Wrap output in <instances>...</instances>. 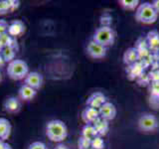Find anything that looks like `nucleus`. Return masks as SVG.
I'll return each mask as SVG.
<instances>
[{
  "mask_svg": "<svg viewBox=\"0 0 159 149\" xmlns=\"http://www.w3.org/2000/svg\"><path fill=\"white\" fill-rule=\"evenodd\" d=\"M146 43L149 48L152 50H158L159 49V33L156 30L150 31L147 34L146 37Z\"/></svg>",
  "mask_w": 159,
  "mask_h": 149,
  "instance_id": "nucleus-17",
  "label": "nucleus"
},
{
  "mask_svg": "<svg viewBox=\"0 0 159 149\" xmlns=\"http://www.w3.org/2000/svg\"><path fill=\"white\" fill-rule=\"evenodd\" d=\"M28 149H48V147L46 146V144H45L44 142L35 141V142H32L31 144H30Z\"/></svg>",
  "mask_w": 159,
  "mask_h": 149,
  "instance_id": "nucleus-25",
  "label": "nucleus"
},
{
  "mask_svg": "<svg viewBox=\"0 0 159 149\" xmlns=\"http://www.w3.org/2000/svg\"><path fill=\"white\" fill-rule=\"evenodd\" d=\"M92 40L104 47H108L113 45L116 40V33L111 26H101L94 31Z\"/></svg>",
  "mask_w": 159,
  "mask_h": 149,
  "instance_id": "nucleus-4",
  "label": "nucleus"
},
{
  "mask_svg": "<svg viewBox=\"0 0 159 149\" xmlns=\"http://www.w3.org/2000/svg\"><path fill=\"white\" fill-rule=\"evenodd\" d=\"M107 49L102 45L91 40L87 46V53L93 59H103L107 56Z\"/></svg>",
  "mask_w": 159,
  "mask_h": 149,
  "instance_id": "nucleus-6",
  "label": "nucleus"
},
{
  "mask_svg": "<svg viewBox=\"0 0 159 149\" xmlns=\"http://www.w3.org/2000/svg\"><path fill=\"white\" fill-rule=\"evenodd\" d=\"M25 29H26V27H25L24 22H22L21 20H14L9 24L7 33L11 37L16 38L25 32Z\"/></svg>",
  "mask_w": 159,
  "mask_h": 149,
  "instance_id": "nucleus-10",
  "label": "nucleus"
},
{
  "mask_svg": "<svg viewBox=\"0 0 159 149\" xmlns=\"http://www.w3.org/2000/svg\"><path fill=\"white\" fill-rule=\"evenodd\" d=\"M1 76H2V74H1V72H0V82H1V79H2V77Z\"/></svg>",
  "mask_w": 159,
  "mask_h": 149,
  "instance_id": "nucleus-35",
  "label": "nucleus"
},
{
  "mask_svg": "<svg viewBox=\"0 0 159 149\" xmlns=\"http://www.w3.org/2000/svg\"><path fill=\"white\" fill-rule=\"evenodd\" d=\"M11 123L8 119L0 117V140H7L11 134Z\"/></svg>",
  "mask_w": 159,
  "mask_h": 149,
  "instance_id": "nucleus-16",
  "label": "nucleus"
},
{
  "mask_svg": "<svg viewBox=\"0 0 159 149\" xmlns=\"http://www.w3.org/2000/svg\"><path fill=\"white\" fill-rule=\"evenodd\" d=\"M2 49H3V47H2V45L0 44V54H1V52H2Z\"/></svg>",
  "mask_w": 159,
  "mask_h": 149,
  "instance_id": "nucleus-34",
  "label": "nucleus"
},
{
  "mask_svg": "<svg viewBox=\"0 0 159 149\" xmlns=\"http://www.w3.org/2000/svg\"><path fill=\"white\" fill-rule=\"evenodd\" d=\"M15 55H16V51L11 47H4L2 49L1 56L3 57L4 61L6 63H10L13 60H15Z\"/></svg>",
  "mask_w": 159,
  "mask_h": 149,
  "instance_id": "nucleus-19",
  "label": "nucleus"
},
{
  "mask_svg": "<svg viewBox=\"0 0 159 149\" xmlns=\"http://www.w3.org/2000/svg\"><path fill=\"white\" fill-rule=\"evenodd\" d=\"M0 149H12V148H11V146L9 145V144L5 143L2 140H0Z\"/></svg>",
  "mask_w": 159,
  "mask_h": 149,
  "instance_id": "nucleus-31",
  "label": "nucleus"
},
{
  "mask_svg": "<svg viewBox=\"0 0 159 149\" xmlns=\"http://www.w3.org/2000/svg\"><path fill=\"white\" fill-rule=\"evenodd\" d=\"M8 47H11L12 49L15 50V51H17V50H18V42H17L16 38H12V41H11V43H10V45Z\"/></svg>",
  "mask_w": 159,
  "mask_h": 149,
  "instance_id": "nucleus-29",
  "label": "nucleus"
},
{
  "mask_svg": "<svg viewBox=\"0 0 159 149\" xmlns=\"http://www.w3.org/2000/svg\"><path fill=\"white\" fill-rule=\"evenodd\" d=\"M151 4H152L153 8L155 9V11L157 12V14H159V0H154Z\"/></svg>",
  "mask_w": 159,
  "mask_h": 149,
  "instance_id": "nucleus-30",
  "label": "nucleus"
},
{
  "mask_svg": "<svg viewBox=\"0 0 159 149\" xmlns=\"http://www.w3.org/2000/svg\"><path fill=\"white\" fill-rule=\"evenodd\" d=\"M3 106L5 111H7L9 113H16L21 109V103L20 101L15 97H8L6 101L4 102Z\"/></svg>",
  "mask_w": 159,
  "mask_h": 149,
  "instance_id": "nucleus-12",
  "label": "nucleus"
},
{
  "mask_svg": "<svg viewBox=\"0 0 159 149\" xmlns=\"http://www.w3.org/2000/svg\"><path fill=\"white\" fill-rule=\"evenodd\" d=\"M91 147L93 149H104V141L102 137L101 136H96L93 140H92V144Z\"/></svg>",
  "mask_w": 159,
  "mask_h": 149,
  "instance_id": "nucleus-21",
  "label": "nucleus"
},
{
  "mask_svg": "<svg viewBox=\"0 0 159 149\" xmlns=\"http://www.w3.org/2000/svg\"><path fill=\"white\" fill-rule=\"evenodd\" d=\"M46 135L53 142H62L68 136L67 125L59 119L50 120L46 125Z\"/></svg>",
  "mask_w": 159,
  "mask_h": 149,
  "instance_id": "nucleus-1",
  "label": "nucleus"
},
{
  "mask_svg": "<svg viewBox=\"0 0 159 149\" xmlns=\"http://www.w3.org/2000/svg\"><path fill=\"white\" fill-rule=\"evenodd\" d=\"M12 38L13 37L10 36L8 33H5V34H3V35L0 36V44L2 45L3 48L4 47H8L10 45V43H11V41H12Z\"/></svg>",
  "mask_w": 159,
  "mask_h": 149,
  "instance_id": "nucleus-24",
  "label": "nucleus"
},
{
  "mask_svg": "<svg viewBox=\"0 0 159 149\" xmlns=\"http://www.w3.org/2000/svg\"><path fill=\"white\" fill-rule=\"evenodd\" d=\"M139 60V54L137 48H128L123 54V63L125 65H133Z\"/></svg>",
  "mask_w": 159,
  "mask_h": 149,
  "instance_id": "nucleus-15",
  "label": "nucleus"
},
{
  "mask_svg": "<svg viewBox=\"0 0 159 149\" xmlns=\"http://www.w3.org/2000/svg\"><path fill=\"white\" fill-rule=\"evenodd\" d=\"M5 63H6V62L4 61L3 57L1 56V54H0V68H1V67H3L4 65H5Z\"/></svg>",
  "mask_w": 159,
  "mask_h": 149,
  "instance_id": "nucleus-33",
  "label": "nucleus"
},
{
  "mask_svg": "<svg viewBox=\"0 0 159 149\" xmlns=\"http://www.w3.org/2000/svg\"><path fill=\"white\" fill-rule=\"evenodd\" d=\"M8 23L4 20H0V36L5 33H7L8 31Z\"/></svg>",
  "mask_w": 159,
  "mask_h": 149,
  "instance_id": "nucleus-27",
  "label": "nucleus"
},
{
  "mask_svg": "<svg viewBox=\"0 0 159 149\" xmlns=\"http://www.w3.org/2000/svg\"><path fill=\"white\" fill-rule=\"evenodd\" d=\"M158 14L153 8L152 4L149 2H144L139 4V6L136 9L135 18L138 22L142 24H153L156 22Z\"/></svg>",
  "mask_w": 159,
  "mask_h": 149,
  "instance_id": "nucleus-2",
  "label": "nucleus"
},
{
  "mask_svg": "<svg viewBox=\"0 0 159 149\" xmlns=\"http://www.w3.org/2000/svg\"><path fill=\"white\" fill-rule=\"evenodd\" d=\"M99 117L98 109L87 106L82 112V119L86 124H93V122Z\"/></svg>",
  "mask_w": 159,
  "mask_h": 149,
  "instance_id": "nucleus-11",
  "label": "nucleus"
},
{
  "mask_svg": "<svg viewBox=\"0 0 159 149\" xmlns=\"http://www.w3.org/2000/svg\"><path fill=\"white\" fill-rule=\"evenodd\" d=\"M81 136L87 138V139H89V140H93L94 137L98 136V132L96 129H94V127L93 126V124H86L82 129Z\"/></svg>",
  "mask_w": 159,
  "mask_h": 149,
  "instance_id": "nucleus-18",
  "label": "nucleus"
},
{
  "mask_svg": "<svg viewBox=\"0 0 159 149\" xmlns=\"http://www.w3.org/2000/svg\"><path fill=\"white\" fill-rule=\"evenodd\" d=\"M18 93H19V97L21 98L22 101L28 102V101H31V99H33L35 97H36L37 91L24 84L20 87Z\"/></svg>",
  "mask_w": 159,
  "mask_h": 149,
  "instance_id": "nucleus-14",
  "label": "nucleus"
},
{
  "mask_svg": "<svg viewBox=\"0 0 159 149\" xmlns=\"http://www.w3.org/2000/svg\"><path fill=\"white\" fill-rule=\"evenodd\" d=\"M106 102H107L106 96L101 92H96V93H92L91 96L89 97V98L87 99V106L98 109Z\"/></svg>",
  "mask_w": 159,
  "mask_h": 149,
  "instance_id": "nucleus-9",
  "label": "nucleus"
},
{
  "mask_svg": "<svg viewBox=\"0 0 159 149\" xmlns=\"http://www.w3.org/2000/svg\"><path fill=\"white\" fill-rule=\"evenodd\" d=\"M89 149H93V148H92V147H91V148H89Z\"/></svg>",
  "mask_w": 159,
  "mask_h": 149,
  "instance_id": "nucleus-36",
  "label": "nucleus"
},
{
  "mask_svg": "<svg viewBox=\"0 0 159 149\" xmlns=\"http://www.w3.org/2000/svg\"><path fill=\"white\" fill-rule=\"evenodd\" d=\"M54 149H68V147L66 145H64V144H58Z\"/></svg>",
  "mask_w": 159,
  "mask_h": 149,
  "instance_id": "nucleus-32",
  "label": "nucleus"
},
{
  "mask_svg": "<svg viewBox=\"0 0 159 149\" xmlns=\"http://www.w3.org/2000/svg\"><path fill=\"white\" fill-rule=\"evenodd\" d=\"M25 81V84L33 88L34 89H39L43 86L44 83V79L43 76L38 72H29V74H27V77L24 79Z\"/></svg>",
  "mask_w": 159,
  "mask_h": 149,
  "instance_id": "nucleus-8",
  "label": "nucleus"
},
{
  "mask_svg": "<svg viewBox=\"0 0 159 149\" xmlns=\"http://www.w3.org/2000/svg\"><path fill=\"white\" fill-rule=\"evenodd\" d=\"M91 144H92V140L84 138L83 136H80L79 141H78L79 149H89L91 148Z\"/></svg>",
  "mask_w": 159,
  "mask_h": 149,
  "instance_id": "nucleus-22",
  "label": "nucleus"
},
{
  "mask_svg": "<svg viewBox=\"0 0 159 149\" xmlns=\"http://www.w3.org/2000/svg\"><path fill=\"white\" fill-rule=\"evenodd\" d=\"M9 2H10V11L16 10L20 5V2L16 1V0H9Z\"/></svg>",
  "mask_w": 159,
  "mask_h": 149,
  "instance_id": "nucleus-28",
  "label": "nucleus"
},
{
  "mask_svg": "<svg viewBox=\"0 0 159 149\" xmlns=\"http://www.w3.org/2000/svg\"><path fill=\"white\" fill-rule=\"evenodd\" d=\"M118 3L125 10H135L139 6L138 0H120V1H118Z\"/></svg>",
  "mask_w": 159,
  "mask_h": 149,
  "instance_id": "nucleus-20",
  "label": "nucleus"
},
{
  "mask_svg": "<svg viewBox=\"0 0 159 149\" xmlns=\"http://www.w3.org/2000/svg\"><path fill=\"white\" fill-rule=\"evenodd\" d=\"M98 114L99 117L106 119L107 121L112 120L116 116V108L113 103L107 102L98 108Z\"/></svg>",
  "mask_w": 159,
  "mask_h": 149,
  "instance_id": "nucleus-7",
  "label": "nucleus"
},
{
  "mask_svg": "<svg viewBox=\"0 0 159 149\" xmlns=\"http://www.w3.org/2000/svg\"><path fill=\"white\" fill-rule=\"evenodd\" d=\"M7 74L10 79L14 81H20L27 77L29 74V67L27 63L23 60L15 59L12 62L8 63Z\"/></svg>",
  "mask_w": 159,
  "mask_h": 149,
  "instance_id": "nucleus-3",
  "label": "nucleus"
},
{
  "mask_svg": "<svg viewBox=\"0 0 159 149\" xmlns=\"http://www.w3.org/2000/svg\"><path fill=\"white\" fill-rule=\"evenodd\" d=\"M151 94L155 97H159V82H154L150 87Z\"/></svg>",
  "mask_w": 159,
  "mask_h": 149,
  "instance_id": "nucleus-26",
  "label": "nucleus"
},
{
  "mask_svg": "<svg viewBox=\"0 0 159 149\" xmlns=\"http://www.w3.org/2000/svg\"><path fill=\"white\" fill-rule=\"evenodd\" d=\"M93 126L97 130L98 135L101 136V137L107 135L108 130H109V123H108V121L106 120V119L102 118V117H98V119H96V120L93 122Z\"/></svg>",
  "mask_w": 159,
  "mask_h": 149,
  "instance_id": "nucleus-13",
  "label": "nucleus"
},
{
  "mask_svg": "<svg viewBox=\"0 0 159 149\" xmlns=\"http://www.w3.org/2000/svg\"><path fill=\"white\" fill-rule=\"evenodd\" d=\"M8 12H11L9 0H0V15L6 14Z\"/></svg>",
  "mask_w": 159,
  "mask_h": 149,
  "instance_id": "nucleus-23",
  "label": "nucleus"
},
{
  "mask_svg": "<svg viewBox=\"0 0 159 149\" xmlns=\"http://www.w3.org/2000/svg\"><path fill=\"white\" fill-rule=\"evenodd\" d=\"M137 125L139 130L143 132H153L159 127V121L153 114L144 113L139 117Z\"/></svg>",
  "mask_w": 159,
  "mask_h": 149,
  "instance_id": "nucleus-5",
  "label": "nucleus"
}]
</instances>
